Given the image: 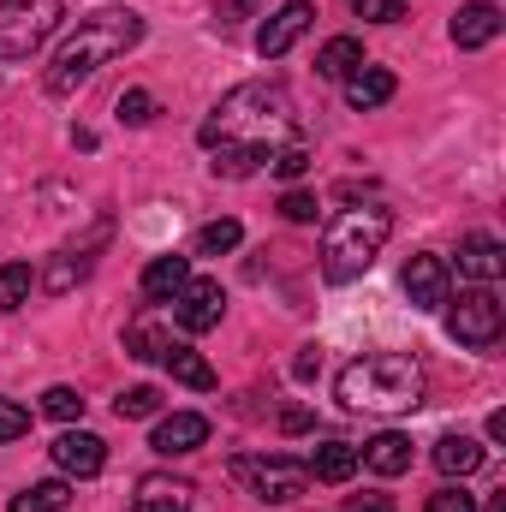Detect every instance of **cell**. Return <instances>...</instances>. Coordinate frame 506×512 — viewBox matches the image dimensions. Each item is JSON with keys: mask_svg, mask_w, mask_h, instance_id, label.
Segmentation results:
<instances>
[{"mask_svg": "<svg viewBox=\"0 0 506 512\" xmlns=\"http://www.w3.org/2000/svg\"><path fill=\"white\" fill-rule=\"evenodd\" d=\"M292 131H298V108H292L286 84L256 78V84H239V90H227L215 102V114L203 120L197 143L203 149H256V155H268V149L292 143Z\"/></svg>", "mask_w": 506, "mask_h": 512, "instance_id": "6da1fadb", "label": "cell"}, {"mask_svg": "<svg viewBox=\"0 0 506 512\" xmlns=\"http://www.w3.org/2000/svg\"><path fill=\"white\" fill-rule=\"evenodd\" d=\"M137 42H143V18H137L131 6H102V12L78 18V30L60 42V54H54V66H48L42 90H48V96H72L78 84H90L108 60L131 54Z\"/></svg>", "mask_w": 506, "mask_h": 512, "instance_id": "7a4b0ae2", "label": "cell"}, {"mask_svg": "<svg viewBox=\"0 0 506 512\" xmlns=\"http://www.w3.org/2000/svg\"><path fill=\"white\" fill-rule=\"evenodd\" d=\"M340 405L346 411H376V417H405L423 405V364L405 352H364L340 370Z\"/></svg>", "mask_w": 506, "mask_h": 512, "instance_id": "3957f363", "label": "cell"}, {"mask_svg": "<svg viewBox=\"0 0 506 512\" xmlns=\"http://www.w3.org/2000/svg\"><path fill=\"white\" fill-rule=\"evenodd\" d=\"M387 239H393V215H387V209H346V215H334L328 233H322V274H328L334 286L358 280V274L381 256Z\"/></svg>", "mask_w": 506, "mask_h": 512, "instance_id": "277c9868", "label": "cell"}, {"mask_svg": "<svg viewBox=\"0 0 506 512\" xmlns=\"http://www.w3.org/2000/svg\"><path fill=\"white\" fill-rule=\"evenodd\" d=\"M227 477L262 501V507H292L304 489H310V471L298 465V459H262V453H239L233 465H227Z\"/></svg>", "mask_w": 506, "mask_h": 512, "instance_id": "5b68a950", "label": "cell"}, {"mask_svg": "<svg viewBox=\"0 0 506 512\" xmlns=\"http://www.w3.org/2000/svg\"><path fill=\"white\" fill-rule=\"evenodd\" d=\"M66 18V0H0V60H30Z\"/></svg>", "mask_w": 506, "mask_h": 512, "instance_id": "8992f818", "label": "cell"}, {"mask_svg": "<svg viewBox=\"0 0 506 512\" xmlns=\"http://www.w3.org/2000/svg\"><path fill=\"white\" fill-rule=\"evenodd\" d=\"M501 298L489 292V286H471V292H459V304H453V316H447V334L459 340V346H471V352H495L501 346Z\"/></svg>", "mask_w": 506, "mask_h": 512, "instance_id": "52a82bcc", "label": "cell"}, {"mask_svg": "<svg viewBox=\"0 0 506 512\" xmlns=\"http://www.w3.org/2000/svg\"><path fill=\"white\" fill-rule=\"evenodd\" d=\"M405 298H411V310H441V304H453V268H447V256L435 251H417L405 262Z\"/></svg>", "mask_w": 506, "mask_h": 512, "instance_id": "ba28073f", "label": "cell"}, {"mask_svg": "<svg viewBox=\"0 0 506 512\" xmlns=\"http://www.w3.org/2000/svg\"><path fill=\"white\" fill-rule=\"evenodd\" d=\"M221 316H227L221 280H185V292L173 298V322L185 334H209V328H221Z\"/></svg>", "mask_w": 506, "mask_h": 512, "instance_id": "9c48e42d", "label": "cell"}, {"mask_svg": "<svg viewBox=\"0 0 506 512\" xmlns=\"http://www.w3.org/2000/svg\"><path fill=\"white\" fill-rule=\"evenodd\" d=\"M310 24H316V6H310V0H286V6L256 30V54H262V60H280V54H286Z\"/></svg>", "mask_w": 506, "mask_h": 512, "instance_id": "30bf717a", "label": "cell"}, {"mask_svg": "<svg viewBox=\"0 0 506 512\" xmlns=\"http://www.w3.org/2000/svg\"><path fill=\"white\" fill-rule=\"evenodd\" d=\"M203 441H209V417H203V411H173V417H161L155 435H149V447H155L161 459H185V453H197Z\"/></svg>", "mask_w": 506, "mask_h": 512, "instance_id": "8fae6325", "label": "cell"}, {"mask_svg": "<svg viewBox=\"0 0 506 512\" xmlns=\"http://www.w3.org/2000/svg\"><path fill=\"white\" fill-rule=\"evenodd\" d=\"M54 465H60L66 477H102V465H108V441L90 435V429H66V435L54 441Z\"/></svg>", "mask_w": 506, "mask_h": 512, "instance_id": "7c38bea8", "label": "cell"}, {"mask_svg": "<svg viewBox=\"0 0 506 512\" xmlns=\"http://www.w3.org/2000/svg\"><path fill=\"white\" fill-rule=\"evenodd\" d=\"M459 274L477 280V286H495L506 274V245L489 239V233H465V239H459Z\"/></svg>", "mask_w": 506, "mask_h": 512, "instance_id": "4fadbf2b", "label": "cell"}, {"mask_svg": "<svg viewBox=\"0 0 506 512\" xmlns=\"http://www.w3.org/2000/svg\"><path fill=\"white\" fill-rule=\"evenodd\" d=\"M501 6L495 0H471V6H459V18H453V48H489L495 36H501Z\"/></svg>", "mask_w": 506, "mask_h": 512, "instance_id": "5bb4252c", "label": "cell"}, {"mask_svg": "<svg viewBox=\"0 0 506 512\" xmlns=\"http://www.w3.org/2000/svg\"><path fill=\"white\" fill-rule=\"evenodd\" d=\"M358 465H370L376 477H405V471H411V435H399V429L370 435V441L358 447Z\"/></svg>", "mask_w": 506, "mask_h": 512, "instance_id": "9a60e30c", "label": "cell"}, {"mask_svg": "<svg viewBox=\"0 0 506 512\" xmlns=\"http://www.w3.org/2000/svg\"><path fill=\"white\" fill-rule=\"evenodd\" d=\"M191 495H197L191 483L149 471V477H137V501H131V512H191Z\"/></svg>", "mask_w": 506, "mask_h": 512, "instance_id": "2e32d148", "label": "cell"}, {"mask_svg": "<svg viewBox=\"0 0 506 512\" xmlns=\"http://www.w3.org/2000/svg\"><path fill=\"white\" fill-rule=\"evenodd\" d=\"M185 280H191V256H155L143 268V304H173L185 292Z\"/></svg>", "mask_w": 506, "mask_h": 512, "instance_id": "e0dca14e", "label": "cell"}, {"mask_svg": "<svg viewBox=\"0 0 506 512\" xmlns=\"http://www.w3.org/2000/svg\"><path fill=\"white\" fill-rule=\"evenodd\" d=\"M304 471H310V483H352L358 477V447L352 441H322Z\"/></svg>", "mask_w": 506, "mask_h": 512, "instance_id": "ac0fdd59", "label": "cell"}, {"mask_svg": "<svg viewBox=\"0 0 506 512\" xmlns=\"http://www.w3.org/2000/svg\"><path fill=\"white\" fill-rule=\"evenodd\" d=\"M393 90H399V78L387 72V66H358L352 78H346V102L358 108V114H370L381 102H393Z\"/></svg>", "mask_w": 506, "mask_h": 512, "instance_id": "d6986e66", "label": "cell"}, {"mask_svg": "<svg viewBox=\"0 0 506 512\" xmlns=\"http://www.w3.org/2000/svg\"><path fill=\"white\" fill-rule=\"evenodd\" d=\"M358 66H364V42H358V36H328L322 54H316V72H322L328 84H346Z\"/></svg>", "mask_w": 506, "mask_h": 512, "instance_id": "ffe728a7", "label": "cell"}, {"mask_svg": "<svg viewBox=\"0 0 506 512\" xmlns=\"http://www.w3.org/2000/svg\"><path fill=\"white\" fill-rule=\"evenodd\" d=\"M483 441H471V435H441L435 441V465H441V477H471V471H483Z\"/></svg>", "mask_w": 506, "mask_h": 512, "instance_id": "44dd1931", "label": "cell"}, {"mask_svg": "<svg viewBox=\"0 0 506 512\" xmlns=\"http://www.w3.org/2000/svg\"><path fill=\"white\" fill-rule=\"evenodd\" d=\"M167 346H173V334L155 322V316H137L126 328V358H143V364H161L167 358Z\"/></svg>", "mask_w": 506, "mask_h": 512, "instance_id": "7402d4cb", "label": "cell"}, {"mask_svg": "<svg viewBox=\"0 0 506 512\" xmlns=\"http://www.w3.org/2000/svg\"><path fill=\"white\" fill-rule=\"evenodd\" d=\"M167 370H173V382H185V387H197V393H209L215 387V370H209V358L203 352H191V346H167V358H161Z\"/></svg>", "mask_w": 506, "mask_h": 512, "instance_id": "603a6c76", "label": "cell"}, {"mask_svg": "<svg viewBox=\"0 0 506 512\" xmlns=\"http://www.w3.org/2000/svg\"><path fill=\"white\" fill-rule=\"evenodd\" d=\"M90 268H96V256L72 245V251H60L54 262H48V268H42V286H48V292H72V286H78Z\"/></svg>", "mask_w": 506, "mask_h": 512, "instance_id": "cb8c5ba5", "label": "cell"}, {"mask_svg": "<svg viewBox=\"0 0 506 512\" xmlns=\"http://www.w3.org/2000/svg\"><path fill=\"white\" fill-rule=\"evenodd\" d=\"M72 507V489L54 477V483H30L24 495H12V512H66Z\"/></svg>", "mask_w": 506, "mask_h": 512, "instance_id": "d4e9b609", "label": "cell"}, {"mask_svg": "<svg viewBox=\"0 0 506 512\" xmlns=\"http://www.w3.org/2000/svg\"><path fill=\"white\" fill-rule=\"evenodd\" d=\"M239 239H245V227L233 215H221V221H209L197 233V256H227V251H239Z\"/></svg>", "mask_w": 506, "mask_h": 512, "instance_id": "484cf974", "label": "cell"}, {"mask_svg": "<svg viewBox=\"0 0 506 512\" xmlns=\"http://www.w3.org/2000/svg\"><path fill=\"white\" fill-rule=\"evenodd\" d=\"M268 173L274 179H286V185H298L304 173H310V149L292 137V143H280V149H268Z\"/></svg>", "mask_w": 506, "mask_h": 512, "instance_id": "4316f807", "label": "cell"}, {"mask_svg": "<svg viewBox=\"0 0 506 512\" xmlns=\"http://www.w3.org/2000/svg\"><path fill=\"white\" fill-rule=\"evenodd\" d=\"M30 286H36L30 262H6L0 268V310H24L30 304Z\"/></svg>", "mask_w": 506, "mask_h": 512, "instance_id": "83f0119b", "label": "cell"}, {"mask_svg": "<svg viewBox=\"0 0 506 512\" xmlns=\"http://www.w3.org/2000/svg\"><path fill=\"white\" fill-rule=\"evenodd\" d=\"M126 423H137V417H155L161 411V387H149V382H137V387H126L120 393V405H114Z\"/></svg>", "mask_w": 506, "mask_h": 512, "instance_id": "f1b7e54d", "label": "cell"}, {"mask_svg": "<svg viewBox=\"0 0 506 512\" xmlns=\"http://www.w3.org/2000/svg\"><path fill=\"white\" fill-rule=\"evenodd\" d=\"M209 155H215L209 167H215V173H227V179H251L256 167L268 161V155H256V149H209Z\"/></svg>", "mask_w": 506, "mask_h": 512, "instance_id": "f546056e", "label": "cell"}, {"mask_svg": "<svg viewBox=\"0 0 506 512\" xmlns=\"http://www.w3.org/2000/svg\"><path fill=\"white\" fill-rule=\"evenodd\" d=\"M42 411H48L54 423H78V417H84V393H78V387H48V393H42Z\"/></svg>", "mask_w": 506, "mask_h": 512, "instance_id": "4dcf8cb0", "label": "cell"}, {"mask_svg": "<svg viewBox=\"0 0 506 512\" xmlns=\"http://www.w3.org/2000/svg\"><path fill=\"white\" fill-rule=\"evenodd\" d=\"M155 114H161V102H155L149 90H126V96H120V126H149Z\"/></svg>", "mask_w": 506, "mask_h": 512, "instance_id": "1f68e13d", "label": "cell"}, {"mask_svg": "<svg viewBox=\"0 0 506 512\" xmlns=\"http://www.w3.org/2000/svg\"><path fill=\"white\" fill-rule=\"evenodd\" d=\"M280 215L304 227V221H316V215H322V197H316V191H298V185H292V191L280 197Z\"/></svg>", "mask_w": 506, "mask_h": 512, "instance_id": "d6a6232c", "label": "cell"}, {"mask_svg": "<svg viewBox=\"0 0 506 512\" xmlns=\"http://www.w3.org/2000/svg\"><path fill=\"white\" fill-rule=\"evenodd\" d=\"M352 12L364 24H393V18H405V0H352Z\"/></svg>", "mask_w": 506, "mask_h": 512, "instance_id": "836d02e7", "label": "cell"}, {"mask_svg": "<svg viewBox=\"0 0 506 512\" xmlns=\"http://www.w3.org/2000/svg\"><path fill=\"white\" fill-rule=\"evenodd\" d=\"M18 435H30V411L18 399H0V441H18Z\"/></svg>", "mask_w": 506, "mask_h": 512, "instance_id": "e575fe53", "label": "cell"}, {"mask_svg": "<svg viewBox=\"0 0 506 512\" xmlns=\"http://www.w3.org/2000/svg\"><path fill=\"white\" fill-rule=\"evenodd\" d=\"M429 512H477V501H471L465 489H453V483H447V489H435V495H429Z\"/></svg>", "mask_w": 506, "mask_h": 512, "instance_id": "d590c367", "label": "cell"}, {"mask_svg": "<svg viewBox=\"0 0 506 512\" xmlns=\"http://www.w3.org/2000/svg\"><path fill=\"white\" fill-rule=\"evenodd\" d=\"M310 423H316V417H310L304 405H286V411H280V429H286V435H304Z\"/></svg>", "mask_w": 506, "mask_h": 512, "instance_id": "8d00e7d4", "label": "cell"}, {"mask_svg": "<svg viewBox=\"0 0 506 512\" xmlns=\"http://www.w3.org/2000/svg\"><path fill=\"white\" fill-rule=\"evenodd\" d=\"M251 6H256V0H215V18H221V24H239Z\"/></svg>", "mask_w": 506, "mask_h": 512, "instance_id": "74e56055", "label": "cell"}, {"mask_svg": "<svg viewBox=\"0 0 506 512\" xmlns=\"http://www.w3.org/2000/svg\"><path fill=\"white\" fill-rule=\"evenodd\" d=\"M292 370H298V382H310V376H316V370H322V352H316V346H304V352H298V364H292Z\"/></svg>", "mask_w": 506, "mask_h": 512, "instance_id": "f35d334b", "label": "cell"}, {"mask_svg": "<svg viewBox=\"0 0 506 512\" xmlns=\"http://www.w3.org/2000/svg\"><path fill=\"white\" fill-rule=\"evenodd\" d=\"M352 512H393L387 495H364V501H352Z\"/></svg>", "mask_w": 506, "mask_h": 512, "instance_id": "ab89813d", "label": "cell"}, {"mask_svg": "<svg viewBox=\"0 0 506 512\" xmlns=\"http://www.w3.org/2000/svg\"><path fill=\"white\" fill-rule=\"evenodd\" d=\"M489 441H506V411H489Z\"/></svg>", "mask_w": 506, "mask_h": 512, "instance_id": "60d3db41", "label": "cell"}, {"mask_svg": "<svg viewBox=\"0 0 506 512\" xmlns=\"http://www.w3.org/2000/svg\"><path fill=\"white\" fill-rule=\"evenodd\" d=\"M483 512H506V495H489V507Z\"/></svg>", "mask_w": 506, "mask_h": 512, "instance_id": "b9f144b4", "label": "cell"}]
</instances>
